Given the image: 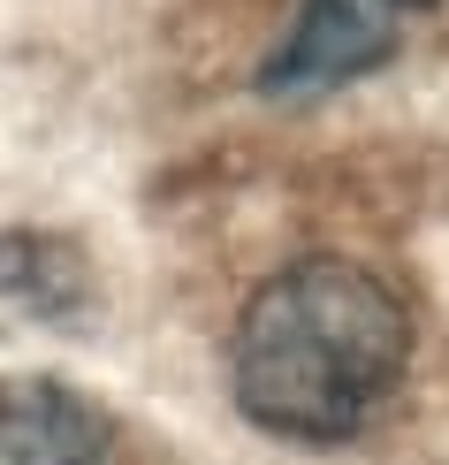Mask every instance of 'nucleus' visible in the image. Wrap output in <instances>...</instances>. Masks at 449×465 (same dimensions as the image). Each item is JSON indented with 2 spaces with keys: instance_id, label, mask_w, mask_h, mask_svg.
Returning <instances> with one entry per match:
<instances>
[{
  "instance_id": "obj_1",
  "label": "nucleus",
  "mask_w": 449,
  "mask_h": 465,
  "mask_svg": "<svg viewBox=\"0 0 449 465\" xmlns=\"http://www.w3.org/2000/svg\"><path fill=\"white\" fill-rule=\"evenodd\" d=\"M412 359L404 298L358 260H298L251 290L229 390L244 420L282 442H343L396 397Z\"/></svg>"
},
{
  "instance_id": "obj_2",
  "label": "nucleus",
  "mask_w": 449,
  "mask_h": 465,
  "mask_svg": "<svg viewBox=\"0 0 449 465\" xmlns=\"http://www.w3.org/2000/svg\"><path fill=\"white\" fill-rule=\"evenodd\" d=\"M426 8L434 0H305L298 31L259 69V92H275V100H320V92L350 84V76L381 69L396 54L404 24L426 15Z\"/></svg>"
},
{
  "instance_id": "obj_4",
  "label": "nucleus",
  "mask_w": 449,
  "mask_h": 465,
  "mask_svg": "<svg viewBox=\"0 0 449 465\" xmlns=\"http://www.w3.org/2000/svg\"><path fill=\"white\" fill-rule=\"evenodd\" d=\"M0 305H15L24 321H84L92 305V267L69 237L46 229H0Z\"/></svg>"
},
{
  "instance_id": "obj_3",
  "label": "nucleus",
  "mask_w": 449,
  "mask_h": 465,
  "mask_svg": "<svg viewBox=\"0 0 449 465\" xmlns=\"http://www.w3.org/2000/svg\"><path fill=\"white\" fill-rule=\"evenodd\" d=\"M0 465H107V420L62 381H0Z\"/></svg>"
}]
</instances>
